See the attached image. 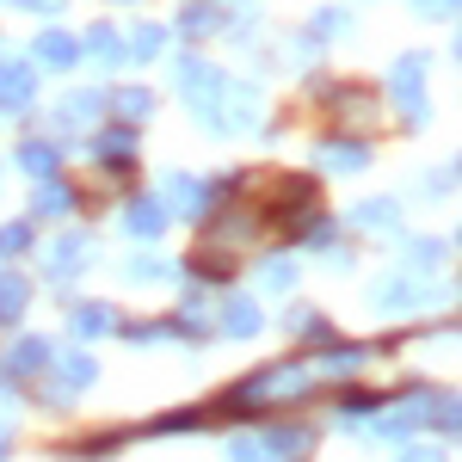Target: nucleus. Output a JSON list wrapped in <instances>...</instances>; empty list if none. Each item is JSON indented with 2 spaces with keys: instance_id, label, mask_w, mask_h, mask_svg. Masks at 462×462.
<instances>
[{
  "instance_id": "obj_3",
  "label": "nucleus",
  "mask_w": 462,
  "mask_h": 462,
  "mask_svg": "<svg viewBox=\"0 0 462 462\" xmlns=\"http://www.w3.org/2000/svg\"><path fill=\"white\" fill-rule=\"evenodd\" d=\"M272 450H284V457H302V450H309V431H272Z\"/></svg>"
},
{
  "instance_id": "obj_2",
  "label": "nucleus",
  "mask_w": 462,
  "mask_h": 462,
  "mask_svg": "<svg viewBox=\"0 0 462 462\" xmlns=\"http://www.w3.org/2000/svg\"><path fill=\"white\" fill-rule=\"evenodd\" d=\"M19 302H25V284H19V278H0V320L19 315Z\"/></svg>"
},
{
  "instance_id": "obj_6",
  "label": "nucleus",
  "mask_w": 462,
  "mask_h": 462,
  "mask_svg": "<svg viewBox=\"0 0 462 462\" xmlns=\"http://www.w3.org/2000/svg\"><path fill=\"white\" fill-rule=\"evenodd\" d=\"M25 167H32V173H50V148H25Z\"/></svg>"
},
{
  "instance_id": "obj_4",
  "label": "nucleus",
  "mask_w": 462,
  "mask_h": 462,
  "mask_svg": "<svg viewBox=\"0 0 462 462\" xmlns=\"http://www.w3.org/2000/svg\"><path fill=\"white\" fill-rule=\"evenodd\" d=\"M43 56H50V62H69L74 43H69V37H43Z\"/></svg>"
},
{
  "instance_id": "obj_8",
  "label": "nucleus",
  "mask_w": 462,
  "mask_h": 462,
  "mask_svg": "<svg viewBox=\"0 0 462 462\" xmlns=\"http://www.w3.org/2000/svg\"><path fill=\"white\" fill-rule=\"evenodd\" d=\"M407 462H438V457H426V450H420V457H407Z\"/></svg>"
},
{
  "instance_id": "obj_1",
  "label": "nucleus",
  "mask_w": 462,
  "mask_h": 462,
  "mask_svg": "<svg viewBox=\"0 0 462 462\" xmlns=\"http://www.w3.org/2000/svg\"><path fill=\"white\" fill-rule=\"evenodd\" d=\"M25 93H32V74H25V69H6V74H0V99H6V106H19Z\"/></svg>"
},
{
  "instance_id": "obj_7",
  "label": "nucleus",
  "mask_w": 462,
  "mask_h": 462,
  "mask_svg": "<svg viewBox=\"0 0 462 462\" xmlns=\"http://www.w3.org/2000/svg\"><path fill=\"white\" fill-rule=\"evenodd\" d=\"M235 462H265V450H253V444H235Z\"/></svg>"
},
{
  "instance_id": "obj_5",
  "label": "nucleus",
  "mask_w": 462,
  "mask_h": 462,
  "mask_svg": "<svg viewBox=\"0 0 462 462\" xmlns=\"http://www.w3.org/2000/svg\"><path fill=\"white\" fill-rule=\"evenodd\" d=\"M74 327H80V333H106V309H80Z\"/></svg>"
}]
</instances>
